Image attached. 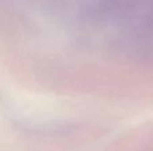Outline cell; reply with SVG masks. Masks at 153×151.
Instances as JSON below:
<instances>
[{"label": "cell", "mask_w": 153, "mask_h": 151, "mask_svg": "<svg viewBox=\"0 0 153 151\" xmlns=\"http://www.w3.org/2000/svg\"><path fill=\"white\" fill-rule=\"evenodd\" d=\"M11 107L20 118L35 123H46L61 119L65 114L63 104L45 95L30 92H13L10 96Z\"/></svg>", "instance_id": "1"}]
</instances>
